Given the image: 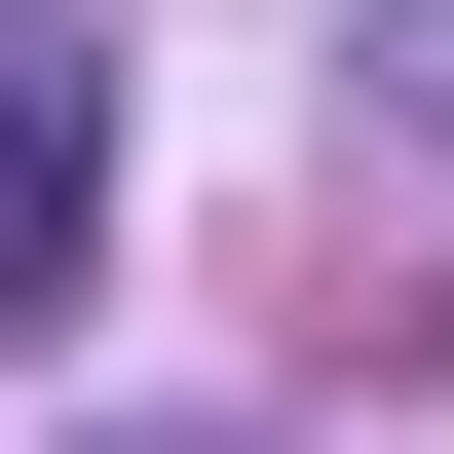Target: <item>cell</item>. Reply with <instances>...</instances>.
Returning a JSON list of instances; mask_svg holds the SVG:
<instances>
[{
  "instance_id": "6da1fadb",
  "label": "cell",
  "mask_w": 454,
  "mask_h": 454,
  "mask_svg": "<svg viewBox=\"0 0 454 454\" xmlns=\"http://www.w3.org/2000/svg\"><path fill=\"white\" fill-rule=\"evenodd\" d=\"M76 265H114V114L0 38V303H76Z\"/></svg>"
}]
</instances>
